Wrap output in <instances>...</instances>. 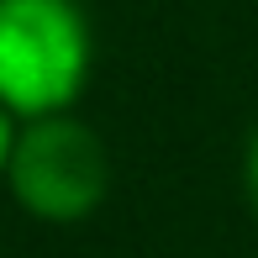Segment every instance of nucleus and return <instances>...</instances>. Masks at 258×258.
Returning a JSON list of instances; mask_svg holds the SVG:
<instances>
[{
  "label": "nucleus",
  "mask_w": 258,
  "mask_h": 258,
  "mask_svg": "<svg viewBox=\"0 0 258 258\" xmlns=\"http://www.w3.org/2000/svg\"><path fill=\"white\" fill-rule=\"evenodd\" d=\"M242 190H248V206L258 211V126L248 132V143H242Z\"/></svg>",
  "instance_id": "3"
},
{
  "label": "nucleus",
  "mask_w": 258,
  "mask_h": 258,
  "mask_svg": "<svg viewBox=\"0 0 258 258\" xmlns=\"http://www.w3.org/2000/svg\"><path fill=\"white\" fill-rule=\"evenodd\" d=\"M16 116L6 111V105H0V179H6V163H11V148H16Z\"/></svg>",
  "instance_id": "4"
},
{
  "label": "nucleus",
  "mask_w": 258,
  "mask_h": 258,
  "mask_svg": "<svg viewBox=\"0 0 258 258\" xmlns=\"http://www.w3.org/2000/svg\"><path fill=\"white\" fill-rule=\"evenodd\" d=\"M95 37L79 0H0V105L16 121L63 116L85 95Z\"/></svg>",
  "instance_id": "1"
},
{
  "label": "nucleus",
  "mask_w": 258,
  "mask_h": 258,
  "mask_svg": "<svg viewBox=\"0 0 258 258\" xmlns=\"http://www.w3.org/2000/svg\"><path fill=\"white\" fill-rule=\"evenodd\" d=\"M6 190L32 221L74 227V221L95 216L111 190V153L95 126L69 111L21 121L6 163Z\"/></svg>",
  "instance_id": "2"
}]
</instances>
